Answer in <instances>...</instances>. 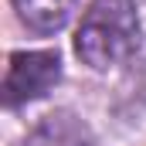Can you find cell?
Segmentation results:
<instances>
[{"mask_svg": "<svg viewBox=\"0 0 146 146\" xmlns=\"http://www.w3.org/2000/svg\"><path fill=\"white\" fill-rule=\"evenodd\" d=\"M85 143H88L85 126L68 112H54V115H44V122L27 136L24 146H85Z\"/></svg>", "mask_w": 146, "mask_h": 146, "instance_id": "obj_4", "label": "cell"}, {"mask_svg": "<svg viewBox=\"0 0 146 146\" xmlns=\"http://www.w3.org/2000/svg\"><path fill=\"white\" fill-rule=\"evenodd\" d=\"M139 48V14L133 0H92L82 14L75 54L95 68L106 72L112 65H122Z\"/></svg>", "mask_w": 146, "mask_h": 146, "instance_id": "obj_1", "label": "cell"}, {"mask_svg": "<svg viewBox=\"0 0 146 146\" xmlns=\"http://www.w3.org/2000/svg\"><path fill=\"white\" fill-rule=\"evenodd\" d=\"M58 78H61L58 51H14L3 78V102L10 109L34 102L58 85Z\"/></svg>", "mask_w": 146, "mask_h": 146, "instance_id": "obj_2", "label": "cell"}, {"mask_svg": "<svg viewBox=\"0 0 146 146\" xmlns=\"http://www.w3.org/2000/svg\"><path fill=\"white\" fill-rule=\"evenodd\" d=\"M75 0H14L17 17L34 31V34H54L68 24Z\"/></svg>", "mask_w": 146, "mask_h": 146, "instance_id": "obj_3", "label": "cell"}]
</instances>
